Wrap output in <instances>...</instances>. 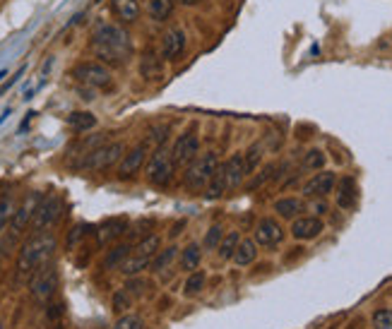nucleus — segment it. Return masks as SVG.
<instances>
[{"mask_svg": "<svg viewBox=\"0 0 392 329\" xmlns=\"http://www.w3.org/2000/svg\"><path fill=\"white\" fill-rule=\"evenodd\" d=\"M323 221L318 217H301V219H294V226H291V236L296 238V241H313V238H318L323 234Z\"/></svg>", "mask_w": 392, "mask_h": 329, "instance_id": "16", "label": "nucleus"}, {"mask_svg": "<svg viewBox=\"0 0 392 329\" xmlns=\"http://www.w3.org/2000/svg\"><path fill=\"white\" fill-rule=\"evenodd\" d=\"M114 329H144V322H142V317H137V315H123L119 317Z\"/></svg>", "mask_w": 392, "mask_h": 329, "instance_id": "36", "label": "nucleus"}, {"mask_svg": "<svg viewBox=\"0 0 392 329\" xmlns=\"http://www.w3.org/2000/svg\"><path fill=\"white\" fill-rule=\"evenodd\" d=\"M227 190H231V183H229L227 166H224V163H219V166H217V171H215V175H212L210 185H207L205 195L210 197V200H217V197H222Z\"/></svg>", "mask_w": 392, "mask_h": 329, "instance_id": "20", "label": "nucleus"}, {"mask_svg": "<svg viewBox=\"0 0 392 329\" xmlns=\"http://www.w3.org/2000/svg\"><path fill=\"white\" fill-rule=\"evenodd\" d=\"M205 281H207V274L205 271H193V274L186 279V286H183V293H186L188 298L198 296L200 291L205 288Z\"/></svg>", "mask_w": 392, "mask_h": 329, "instance_id": "32", "label": "nucleus"}, {"mask_svg": "<svg viewBox=\"0 0 392 329\" xmlns=\"http://www.w3.org/2000/svg\"><path fill=\"white\" fill-rule=\"evenodd\" d=\"M128 231V221L126 219H109V221H104L102 226H99V231H97V236H99V243L102 246H106V243H111V241H116V238H121L123 234Z\"/></svg>", "mask_w": 392, "mask_h": 329, "instance_id": "19", "label": "nucleus"}, {"mask_svg": "<svg viewBox=\"0 0 392 329\" xmlns=\"http://www.w3.org/2000/svg\"><path fill=\"white\" fill-rule=\"evenodd\" d=\"M130 303H133V296L128 293V288H123V291H119L114 296V310L116 313H123L126 308H130Z\"/></svg>", "mask_w": 392, "mask_h": 329, "instance_id": "38", "label": "nucleus"}, {"mask_svg": "<svg viewBox=\"0 0 392 329\" xmlns=\"http://www.w3.org/2000/svg\"><path fill=\"white\" fill-rule=\"evenodd\" d=\"M173 3L176 0H147V15L154 22H166L173 13Z\"/></svg>", "mask_w": 392, "mask_h": 329, "instance_id": "24", "label": "nucleus"}, {"mask_svg": "<svg viewBox=\"0 0 392 329\" xmlns=\"http://www.w3.org/2000/svg\"><path fill=\"white\" fill-rule=\"evenodd\" d=\"M173 171H176V163H173L171 149L159 145L147 161V180L152 185H156V188H166L173 178Z\"/></svg>", "mask_w": 392, "mask_h": 329, "instance_id": "4", "label": "nucleus"}, {"mask_svg": "<svg viewBox=\"0 0 392 329\" xmlns=\"http://www.w3.org/2000/svg\"><path fill=\"white\" fill-rule=\"evenodd\" d=\"M373 329H392V310H375L373 317Z\"/></svg>", "mask_w": 392, "mask_h": 329, "instance_id": "34", "label": "nucleus"}, {"mask_svg": "<svg viewBox=\"0 0 392 329\" xmlns=\"http://www.w3.org/2000/svg\"><path fill=\"white\" fill-rule=\"evenodd\" d=\"M130 253H133V246H130V243H121V246H116L114 250L106 255L104 269H116V267H121L123 262H126V257H128Z\"/></svg>", "mask_w": 392, "mask_h": 329, "instance_id": "27", "label": "nucleus"}, {"mask_svg": "<svg viewBox=\"0 0 392 329\" xmlns=\"http://www.w3.org/2000/svg\"><path fill=\"white\" fill-rule=\"evenodd\" d=\"M5 77V70H0V79H3Z\"/></svg>", "mask_w": 392, "mask_h": 329, "instance_id": "41", "label": "nucleus"}, {"mask_svg": "<svg viewBox=\"0 0 392 329\" xmlns=\"http://www.w3.org/2000/svg\"><path fill=\"white\" fill-rule=\"evenodd\" d=\"M92 53L104 65H126L133 58L130 34L119 25H99L92 34Z\"/></svg>", "mask_w": 392, "mask_h": 329, "instance_id": "1", "label": "nucleus"}, {"mask_svg": "<svg viewBox=\"0 0 392 329\" xmlns=\"http://www.w3.org/2000/svg\"><path fill=\"white\" fill-rule=\"evenodd\" d=\"M102 145H106V135H92V137H85L82 142H77V145L72 147V156H80V161H82V159L89 156L94 149H99Z\"/></svg>", "mask_w": 392, "mask_h": 329, "instance_id": "25", "label": "nucleus"}, {"mask_svg": "<svg viewBox=\"0 0 392 329\" xmlns=\"http://www.w3.org/2000/svg\"><path fill=\"white\" fill-rule=\"evenodd\" d=\"M126 154V147L123 142H109V145H102L99 149H94L92 154L82 159L77 163V168H87V171H104V168L114 166L119 159H123Z\"/></svg>", "mask_w": 392, "mask_h": 329, "instance_id": "7", "label": "nucleus"}, {"mask_svg": "<svg viewBox=\"0 0 392 329\" xmlns=\"http://www.w3.org/2000/svg\"><path fill=\"white\" fill-rule=\"evenodd\" d=\"M68 126L72 130H77V133H87V130H92L97 126V118L89 111H72L68 116Z\"/></svg>", "mask_w": 392, "mask_h": 329, "instance_id": "26", "label": "nucleus"}, {"mask_svg": "<svg viewBox=\"0 0 392 329\" xmlns=\"http://www.w3.org/2000/svg\"><path fill=\"white\" fill-rule=\"evenodd\" d=\"M144 159H147V142H140V145L133 147L128 154H123L121 163H119V178L121 180L133 178V175L142 168Z\"/></svg>", "mask_w": 392, "mask_h": 329, "instance_id": "13", "label": "nucleus"}, {"mask_svg": "<svg viewBox=\"0 0 392 329\" xmlns=\"http://www.w3.org/2000/svg\"><path fill=\"white\" fill-rule=\"evenodd\" d=\"M55 250V238L51 234H34L22 246L18 257V279H27L39 269L41 264L51 262V255Z\"/></svg>", "mask_w": 392, "mask_h": 329, "instance_id": "2", "label": "nucleus"}, {"mask_svg": "<svg viewBox=\"0 0 392 329\" xmlns=\"http://www.w3.org/2000/svg\"><path fill=\"white\" fill-rule=\"evenodd\" d=\"M238 243H241V238H238L236 231H231V234L224 236L222 243H219V248H217L219 257H222V260H231L234 253H236V248H238Z\"/></svg>", "mask_w": 392, "mask_h": 329, "instance_id": "30", "label": "nucleus"}, {"mask_svg": "<svg viewBox=\"0 0 392 329\" xmlns=\"http://www.w3.org/2000/svg\"><path fill=\"white\" fill-rule=\"evenodd\" d=\"M200 260H203V250H200L198 243H190L188 248H183L181 253V267L188 271H195L200 267Z\"/></svg>", "mask_w": 392, "mask_h": 329, "instance_id": "28", "label": "nucleus"}, {"mask_svg": "<svg viewBox=\"0 0 392 329\" xmlns=\"http://www.w3.org/2000/svg\"><path fill=\"white\" fill-rule=\"evenodd\" d=\"M29 291L39 303H48L55 296V291H58V269H55L53 262L41 264L29 276Z\"/></svg>", "mask_w": 392, "mask_h": 329, "instance_id": "5", "label": "nucleus"}, {"mask_svg": "<svg viewBox=\"0 0 392 329\" xmlns=\"http://www.w3.org/2000/svg\"><path fill=\"white\" fill-rule=\"evenodd\" d=\"M217 166H219V159H217L215 152H205V154L195 156L193 161L188 163L186 173H183V183L190 190H205V185H210L212 175H215Z\"/></svg>", "mask_w": 392, "mask_h": 329, "instance_id": "3", "label": "nucleus"}, {"mask_svg": "<svg viewBox=\"0 0 392 329\" xmlns=\"http://www.w3.org/2000/svg\"><path fill=\"white\" fill-rule=\"evenodd\" d=\"M176 253H178V248H166V250H159L154 255V260H152V271H156V274H161L164 269H169V264L173 262V257H176Z\"/></svg>", "mask_w": 392, "mask_h": 329, "instance_id": "31", "label": "nucleus"}, {"mask_svg": "<svg viewBox=\"0 0 392 329\" xmlns=\"http://www.w3.org/2000/svg\"><path fill=\"white\" fill-rule=\"evenodd\" d=\"M13 217H15V200L10 192H5L0 197V231L8 226V221H13Z\"/></svg>", "mask_w": 392, "mask_h": 329, "instance_id": "33", "label": "nucleus"}, {"mask_svg": "<svg viewBox=\"0 0 392 329\" xmlns=\"http://www.w3.org/2000/svg\"><path fill=\"white\" fill-rule=\"evenodd\" d=\"M0 260H3V255H0Z\"/></svg>", "mask_w": 392, "mask_h": 329, "instance_id": "43", "label": "nucleus"}, {"mask_svg": "<svg viewBox=\"0 0 392 329\" xmlns=\"http://www.w3.org/2000/svg\"><path fill=\"white\" fill-rule=\"evenodd\" d=\"M41 197H43L41 192H29V195L22 200L20 207L15 209V217H13V221H10V224H13V236H20L27 226H32V219H34Z\"/></svg>", "mask_w": 392, "mask_h": 329, "instance_id": "10", "label": "nucleus"}, {"mask_svg": "<svg viewBox=\"0 0 392 329\" xmlns=\"http://www.w3.org/2000/svg\"><path fill=\"white\" fill-rule=\"evenodd\" d=\"M260 159H262V145H260V142L250 145L248 149L243 152V171H245V178H248V175L255 171L257 163H260Z\"/></svg>", "mask_w": 392, "mask_h": 329, "instance_id": "29", "label": "nucleus"}, {"mask_svg": "<svg viewBox=\"0 0 392 329\" xmlns=\"http://www.w3.org/2000/svg\"><path fill=\"white\" fill-rule=\"evenodd\" d=\"M351 329H358V327H351Z\"/></svg>", "mask_w": 392, "mask_h": 329, "instance_id": "42", "label": "nucleus"}, {"mask_svg": "<svg viewBox=\"0 0 392 329\" xmlns=\"http://www.w3.org/2000/svg\"><path fill=\"white\" fill-rule=\"evenodd\" d=\"M140 75L149 82H156V79L164 77V58L161 53H156L154 48H147L140 58Z\"/></svg>", "mask_w": 392, "mask_h": 329, "instance_id": "14", "label": "nucleus"}, {"mask_svg": "<svg viewBox=\"0 0 392 329\" xmlns=\"http://www.w3.org/2000/svg\"><path fill=\"white\" fill-rule=\"evenodd\" d=\"M358 200V188H356V180L344 175L339 180V188H337V204L342 209H354Z\"/></svg>", "mask_w": 392, "mask_h": 329, "instance_id": "18", "label": "nucleus"}, {"mask_svg": "<svg viewBox=\"0 0 392 329\" xmlns=\"http://www.w3.org/2000/svg\"><path fill=\"white\" fill-rule=\"evenodd\" d=\"M222 238H224L222 226H212V229L207 231V236H205V248H207V250H217V248H219V243H222Z\"/></svg>", "mask_w": 392, "mask_h": 329, "instance_id": "35", "label": "nucleus"}, {"mask_svg": "<svg viewBox=\"0 0 392 329\" xmlns=\"http://www.w3.org/2000/svg\"><path fill=\"white\" fill-rule=\"evenodd\" d=\"M284 241V229L279 226V221L274 219H262L255 226V243L260 248H277Z\"/></svg>", "mask_w": 392, "mask_h": 329, "instance_id": "12", "label": "nucleus"}, {"mask_svg": "<svg viewBox=\"0 0 392 329\" xmlns=\"http://www.w3.org/2000/svg\"><path fill=\"white\" fill-rule=\"evenodd\" d=\"M60 313H63V305H51V310H48V317H53V320H55V317H58Z\"/></svg>", "mask_w": 392, "mask_h": 329, "instance_id": "39", "label": "nucleus"}, {"mask_svg": "<svg viewBox=\"0 0 392 329\" xmlns=\"http://www.w3.org/2000/svg\"><path fill=\"white\" fill-rule=\"evenodd\" d=\"M200 154V140L195 133H183L178 135V140L173 142V149H171V156H173V163L176 166H186V163L193 161L195 156Z\"/></svg>", "mask_w": 392, "mask_h": 329, "instance_id": "11", "label": "nucleus"}, {"mask_svg": "<svg viewBox=\"0 0 392 329\" xmlns=\"http://www.w3.org/2000/svg\"><path fill=\"white\" fill-rule=\"evenodd\" d=\"M178 3H183V5H198V3H203V0H178Z\"/></svg>", "mask_w": 392, "mask_h": 329, "instance_id": "40", "label": "nucleus"}, {"mask_svg": "<svg viewBox=\"0 0 392 329\" xmlns=\"http://www.w3.org/2000/svg\"><path fill=\"white\" fill-rule=\"evenodd\" d=\"M186 32L178 29V27H171V29H166L164 34H161V58L169 60V63H176V60L183 58V53H186Z\"/></svg>", "mask_w": 392, "mask_h": 329, "instance_id": "9", "label": "nucleus"}, {"mask_svg": "<svg viewBox=\"0 0 392 329\" xmlns=\"http://www.w3.org/2000/svg\"><path fill=\"white\" fill-rule=\"evenodd\" d=\"M72 77L89 89H111V84H114V77H111L109 67L104 63H94V60L77 63L72 67Z\"/></svg>", "mask_w": 392, "mask_h": 329, "instance_id": "6", "label": "nucleus"}, {"mask_svg": "<svg viewBox=\"0 0 392 329\" xmlns=\"http://www.w3.org/2000/svg\"><path fill=\"white\" fill-rule=\"evenodd\" d=\"M304 166L306 168H316V171H320V168L325 166V154L320 149H311L306 154V159H304Z\"/></svg>", "mask_w": 392, "mask_h": 329, "instance_id": "37", "label": "nucleus"}, {"mask_svg": "<svg viewBox=\"0 0 392 329\" xmlns=\"http://www.w3.org/2000/svg\"><path fill=\"white\" fill-rule=\"evenodd\" d=\"M111 13H114L123 25H133L140 17L137 0H111Z\"/></svg>", "mask_w": 392, "mask_h": 329, "instance_id": "17", "label": "nucleus"}, {"mask_svg": "<svg viewBox=\"0 0 392 329\" xmlns=\"http://www.w3.org/2000/svg\"><path fill=\"white\" fill-rule=\"evenodd\" d=\"M306 209V204L299 197H282V200L274 202V212L282 219H296Z\"/></svg>", "mask_w": 392, "mask_h": 329, "instance_id": "21", "label": "nucleus"}, {"mask_svg": "<svg viewBox=\"0 0 392 329\" xmlns=\"http://www.w3.org/2000/svg\"><path fill=\"white\" fill-rule=\"evenodd\" d=\"M334 183H337V178H334L332 171H320L304 185V195L306 197H327L330 192H332Z\"/></svg>", "mask_w": 392, "mask_h": 329, "instance_id": "15", "label": "nucleus"}, {"mask_svg": "<svg viewBox=\"0 0 392 329\" xmlns=\"http://www.w3.org/2000/svg\"><path fill=\"white\" fill-rule=\"evenodd\" d=\"M227 173H229V183H231V190L234 188H238L241 183H243V178H245V171H243V152H236L231 159H229L227 163Z\"/></svg>", "mask_w": 392, "mask_h": 329, "instance_id": "23", "label": "nucleus"}, {"mask_svg": "<svg viewBox=\"0 0 392 329\" xmlns=\"http://www.w3.org/2000/svg\"><path fill=\"white\" fill-rule=\"evenodd\" d=\"M60 212H63V200H60L58 195L41 197L34 219H32V231H34V234H43L46 229H51L55 221L60 219Z\"/></svg>", "mask_w": 392, "mask_h": 329, "instance_id": "8", "label": "nucleus"}, {"mask_svg": "<svg viewBox=\"0 0 392 329\" xmlns=\"http://www.w3.org/2000/svg\"><path fill=\"white\" fill-rule=\"evenodd\" d=\"M257 243L255 241H248V238H243V241L238 243V248H236V253H234V262H236L238 267H248V264H253L255 262V257H257Z\"/></svg>", "mask_w": 392, "mask_h": 329, "instance_id": "22", "label": "nucleus"}]
</instances>
